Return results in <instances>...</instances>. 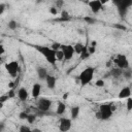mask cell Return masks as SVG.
Wrapping results in <instances>:
<instances>
[{"label":"cell","instance_id":"d6986e66","mask_svg":"<svg viewBox=\"0 0 132 132\" xmlns=\"http://www.w3.org/2000/svg\"><path fill=\"white\" fill-rule=\"evenodd\" d=\"M7 26H8V29H10V30H15L16 28H18V23H16V21H14V20H10L9 22H8V24H7Z\"/></svg>","mask_w":132,"mask_h":132},{"label":"cell","instance_id":"52a82bcc","mask_svg":"<svg viewBox=\"0 0 132 132\" xmlns=\"http://www.w3.org/2000/svg\"><path fill=\"white\" fill-rule=\"evenodd\" d=\"M61 51L63 52L64 58H65V60H67V61L71 60V59L73 58V55L75 54L73 45H70V44H62Z\"/></svg>","mask_w":132,"mask_h":132},{"label":"cell","instance_id":"7bdbcfd3","mask_svg":"<svg viewBox=\"0 0 132 132\" xmlns=\"http://www.w3.org/2000/svg\"><path fill=\"white\" fill-rule=\"evenodd\" d=\"M110 64H111V62H110V61L106 62V66H107V67H110Z\"/></svg>","mask_w":132,"mask_h":132},{"label":"cell","instance_id":"9a60e30c","mask_svg":"<svg viewBox=\"0 0 132 132\" xmlns=\"http://www.w3.org/2000/svg\"><path fill=\"white\" fill-rule=\"evenodd\" d=\"M66 110V104L63 102V101H58V104H57V114H63Z\"/></svg>","mask_w":132,"mask_h":132},{"label":"cell","instance_id":"9c48e42d","mask_svg":"<svg viewBox=\"0 0 132 132\" xmlns=\"http://www.w3.org/2000/svg\"><path fill=\"white\" fill-rule=\"evenodd\" d=\"M88 4H89V7L91 8V11L93 13H98L103 8V4L101 3L100 0H93V1L88 2Z\"/></svg>","mask_w":132,"mask_h":132},{"label":"cell","instance_id":"8992f818","mask_svg":"<svg viewBox=\"0 0 132 132\" xmlns=\"http://www.w3.org/2000/svg\"><path fill=\"white\" fill-rule=\"evenodd\" d=\"M51 106H52V100L51 99L40 98L37 101V107H38V109L41 110V111H43V112L48 111L51 109Z\"/></svg>","mask_w":132,"mask_h":132},{"label":"cell","instance_id":"74e56055","mask_svg":"<svg viewBox=\"0 0 132 132\" xmlns=\"http://www.w3.org/2000/svg\"><path fill=\"white\" fill-rule=\"evenodd\" d=\"M56 4H57V8H59V7L63 4V2H62V1H57V2H56Z\"/></svg>","mask_w":132,"mask_h":132},{"label":"cell","instance_id":"5bb4252c","mask_svg":"<svg viewBox=\"0 0 132 132\" xmlns=\"http://www.w3.org/2000/svg\"><path fill=\"white\" fill-rule=\"evenodd\" d=\"M28 95L29 94H28V91H27L26 88L22 87V88L19 89V91H18V98L21 101H26L28 99Z\"/></svg>","mask_w":132,"mask_h":132},{"label":"cell","instance_id":"ffe728a7","mask_svg":"<svg viewBox=\"0 0 132 132\" xmlns=\"http://www.w3.org/2000/svg\"><path fill=\"white\" fill-rule=\"evenodd\" d=\"M56 59H57L58 62H61V61L65 60V58H64V54H63V52H62L61 50H59V51L56 52Z\"/></svg>","mask_w":132,"mask_h":132},{"label":"cell","instance_id":"836d02e7","mask_svg":"<svg viewBox=\"0 0 132 132\" xmlns=\"http://www.w3.org/2000/svg\"><path fill=\"white\" fill-rule=\"evenodd\" d=\"M5 7H6V5H5L3 2H1V3H0V14H2V13L4 12Z\"/></svg>","mask_w":132,"mask_h":132},{"label":"cell","instance_id":"44dd1931","mask_svg":"<svg viewBox=\"0 0 132 132\" xmlns=\"http://www.w3.org/2000/svg\"><path fill=\"white\" fill-rule=\"evenodd\" d=\"M61 46H62V44H61V43H59V42L57 41V42H53V43H52L51 48H52V50H54L55 52H57V51L61 50Z\"/></svg>","mask_w":132,"mask_h":132},{"label":"cell","instance_id":"d4e9b609","mask_svg":"<svg viewBox=\"0 0 132 132\" xmlns=\"http://www.w3.org/2000/svg\"><path fill=\"white\" fill-rule=\"evenodd\" d=\"M84 20H85V22H87L89 25H93V24H95V22H96V20H95L94 18H92V16H85Z\"/></svg>","mask_w":132,"mask_h":132},{"label":"cell","instance_id":"8fae6325","mask_svg":"<svg viewBox=\"0 0 132 132\" xmlns=\"http://www.w3.org/2000/svg\"><path fill=\"white\" fill-rule=\"evenodd\" d=\"M45 82H46L47 88H48V89H51V90H53V89H55V88H56L57 79H56V77H55L54 75L48 74V75L46 76V78H45Z\"/></svg>","mask_w":132,"mask_h":132},{"label":"cell","instance_id":"e0dca14e","mask_svg":"<svg viewBox=\"0 0 132 132\" xmlns=\"http://www.w3.org/2000/svg\"><path fill=\"white\" fill-rule=\"evenodd\" d=\"M73 47H74V52H75V54H77V55H80V54L84 52V50L86 48V46H85L82 43H79V42L75 43Z\"/></svg>","mask_w":132,"mask_h":132},{"label":"cell","instance_id":"4316f807","mask_svg":"<svg viewBox=\"0 0 132 132\" xmlns=\"http://www.w3.org/2000/svg\"><path fill=\"white\" fill-rule=\"evenodd\" d=\"M31 131L32 130L28 126H25V125H22L20 127V130H19V132H31Z\"/></svg>","mask_w":132,"mask_h":132},{"label":"cell","instance_id":"4fadbf2b","mask_svg":"<svg viewBox=\"0 0 132 132\" xmlns=\"http://www.w3.org/2000/svg\"><path fill=\"white\" fill-rule=\"evenodd\" d=\"M36 72H37V76H38V78H39L40 80H45L46 76L48 75V73H47L46 69H45L44 67H41V66L37 67Z\"/></svg>","mask_w":132,"mask_h":132},{"label":"cell","instance_id":"ba28073f","mask_svg":"<svg viewBox=\"0 0 132 132\" xmlns=\"http://www.w3.org/2000/svg\"><path fill=\"white\" fill-rule=\"evenodd\" d=\"M71 125H72L71 119L62 118V119H60V121H59V130L62 131V132H67V131L70 130Z\"/></svg>","mask_w":132,"mask_h":132},{"label":"cell","instance_id":"8d00e7d4","mask_svg":"<svg viewBox=\"0 0 132 132\" xmlns=\"http://www.w3.org/2000/svg\"><path fill=\"white\" fill-rule=\"evenodd\" d=\"M0 50H1V51H0V54H1V55H3V54H4V52H5L3 44H1V45H0Z\"/></svg>","mask_w":132,"mask_h":132},{"label":"cell","instance_id":"30bf717a","mask_svg":"<svg viewBox=\"0 0 132 132\" xmlns=\"http://www.w3.org/2000/svg\"><path fill=\"white\" fill-rule=\"evenodd\" d=\"M41 93V85L39 82H35L32 86V90H31V95L33 98H38L39 95Z\"/></svg>","mask_w":132,"mask_h":132},{"label":"cell","instance_id":"7402d4cb","mask_svg":"<svg viewBox=\"0 0 132 132\" xmlns=\"http://www.w3.org/2000/svg\"><path fill=\"white\" fill-rule=\"evenodd\" d=\"M79 56H80V59H81V60H85V59H88V58H89L90 54H89V52H88V47H87V46H86V48L84 50V52H82Z\"/></svg>","mask_w":132,"mask_h":132},{"label":"cell","instance_id":"cb8c5ba5","mask_svg":"<svg viewBox=\"0 0 132 132\" xmlns=\"http://www.w3.org/2000/svg\"><path fill=\"white\" fill-rule=\"evenodd\" d=\"M126 107H127V110H128V111L132 110V97H129V98H127Z\"/></svg>","mask_w":132,"mask_h":132},{"label":"cell","instance_id":"f1b7e54d","mask_svg":"<svg viewBox=\"0 0 132 132\" xmlns=\"http://www.w3.org/2000/svg\"><path fill=\"white\" fill-rule=\"evenodd\" d=\"M104 85H105V82H104L103 79H97L96 82H95V86H96V87H99V88L104 87Z\"/></svg>","mask_w":132,"mask_h":132},{"label":"cell","instance_id":"ac0fdd59","mask_svg":"<svg viewBox=\"0 0 132 132\" xmlns=\"http://www.w3.org/2000/svg\"><path fill=\"white\" fill-rule=\"evenodd\" d=\"M110 74H111L112 76H114V77H119V76H121V75L123 74V70L117 67V68H113V69L110 71Z\"/></svg>","mask_w":132,"mask_h":132},{"label":"cell","instance_id":"e575fe53","mask_svg":"<svg viewBox=\"0 0 132 132\" xmlns=\"http://www.w3.org/2000/svg\"><path fill=\"white\" fill-rule=\"evenodd\" d=\"M7 95H8V97H9V99H11V98H13V97L15 96V93H14L12 90H9L8 93H7Z\"/></svg>","mask_w":132,"mask_h":132},{"label":"cell","instance_id":"7c38bea8","mask_svg":"<svg viewBox=\"0 0 132 132\" xmlns=\"http://www.w3.org/2000/svg\"><path fill=\"white\" fill-rule=\"evenodd\" d=\"M118 97H119L120 99H127V98L131 97V89H130L129 87H124V88L120 91Z\"/></svg>","mask_w":132,"mask_h":132},{"label":"cell","instance_id":"5b68a950","mask_svg":"<svg viewBox=\"0 0 132 132\" xmlns=\"http://www.w3.org/2000/svg\"><path fill=\"white\" fill-rule=\"evenodd\" d=\"M5 69L6 71L8 72V74L10 76H16L18 72H19V69H20V66H19V63L18 61H10L8 63L5 64Z\"/></svg>","mask_w":132,"mask_h":132},{"label":"cell","instance_id":"6da1fadb","mask_svg":"<svg viewBox=\"0 0 132 132\" xmlns=\"http://www.w3.org/2000/svg\"><path fill=\"white\" fill-rule=\"evenodd\" d=\"M34 48L39 52L44 59L53 66L56 65L57 63V59H56V52L54 50L51 48V46H45V45H34Z\"/></svg>","mask_w":132,"mask_h":132},{"label":"cell","instance_id":"4dcf8cb0","mask_svg":"<svg viewBox=\"0 0 132 132\" xmlns=\"http://www.w3.org/2000/svg\"><path fill=\"white\" fill-rule=\"evenodd\" d=\"M9 99V97H8V95L7 94H5V95H1L0 96V103H4L6 100H8Z\"/></svg>","mask_w":132,"mask_h":132},{"label":"cell","instance_id":"2e32d148","mask_svg":"<svg viewBox=\"0 0 132 132\" xmlns=\"http://www.w3.org/2000/svg\"><path fill=\"white\" fill-rule=\"evenodd\" d=\"M78 114H79V107H78V106H73V107H71V109H70L71 119H72V120L77 119Z\"/></svg>","mask_w":132,"mask_h":132},{"label":"cell","instance_id":"484cf974","mask_svg":"<svg viewBox=\"0 0 132 132\" xmlns=\"http://www.w3.org/2000/svg\"><path fill=\"white\" fill-rule=\"evenodd\" d=\"M123 75H124V77H126L127 79H129V78H131V76H132V72L130 71V69L123 70Z\"/></svg>","mask_w":132,"mask_h":132},{"label":"cell","instance_id":"f35d334b","mask_svg":"<svg viewBox=\"0 0 132 132\" xmlns=\"http://www.w3.org/2000/svg\"><path fill=\"white\" fill-rule=\"evenodd\" d=\"M68 96H69V93L67 92V93H65V94L63 95V99H64V100H66V99L68 98Z\"/></svg>","mask_w":132,"mask_h":132},{"label":"cell","instance_id":"f546056e","mask_svg":"<svg viewBox=\"0 0 132 132\" xmlns=\"http://www.w3.org/2000/svg\"><path fill=\"white\" fill-rule=\"evenodd\" d=\"M28 114H29V113H27V112H25V111H22V112L19 113V118H20L21 120H27Z\"/></svg>","mask_w":132,"mask_h":132},{"label":"cell","instance_id":"3957f363","mask_svg":"<svg viewBox=\"0 0 132 132\" xmlns=\"http://www.w3.org/2000/svg\"><path fill=\"white\" fill-rule=\"evenodd\" d=\"M113 63L117 65L118 68L122 70H127L129 69V61L125 55L119 54L116 56V59H113Z\"/></svg>","mask_w":132,"mask_h":132},{"label":"cell","instance_id":"1f68e13d","mask_svg":"<svg viewBox=\"0 0 132 132\" xmlns=\"http://www.w3.org/2000/svg\"><path fill=\"white\" fill-rule=\"evenodd\" d=\"M88 52H89L90 55H93V54L96 52V46H91V45H89V46H88Z\"/></svg>","mask_w":132,"mask_h":132},{"label":"cell","instance_id":"83f0119b","mask_svg":"<svg viewBox=\"0 0 132 132\" xmlns=\"http://www.w3.org/2000/svg\"><path fill=\"white\" fill-rule=\"evenodd\" d=\"M48 11H50V13L53 14V15H57V14H58V8H57L56 6H52V7H50Z\"/></svg>","mask_w":132,"mask_h":132},{"label":"cell","instance_id":"603a6c76","mask_svg":"<svg viewBox=\"0 0 132 132\" xmlns=\"http://www.w3.org/2000/svg\"><path fill=\"white\" fill-rule=\"evenodd\" d=\"M35 120H36V116L33 114V113H29V114H28V118H27L26 121H27L29 124H33V123L35 122Z\"/></svg>","mask_w":132,"mask_h":132},{"label":"cell","instance_id":"ab89813d","mask_svg":"<svg viewBox=\"0 0 132 132\" xmlns=\"http://www.w3.org/2000/svg\"><path fill=\"white\" fill-rule=\"evenodd\" d=\"M13 86H14L13 81H9V84H8V88H10V89H11V88H12Z\"/></svg>","mask_w":132,"mask_h":132},{"label":"cell","instance_id":"b9f144b4","mask_svg":"<svg viewBox=\"0 0 132 132\" xmlns=\"http://www.w3.org/2000/svg\"><path fill=\"white\" fill-rule=\"evenodd\" d=\"M33 132H41V130L38 128H35V129H33Z\"/></svg>","mask_w":132,"mask_h":132},{"label":"cell","instance_id":"d6a6232c","mask_svg":"<svg viewBox=\"0 0 132 132\" xmlns=\"http://www.w3.org/2000/svg\"><path fill=\"white\" fill-rule=\"evenodd\" d=\"M61 15H62V19H63V20H68V19H69V14H68V12L65 11V10H63V11L61 12Z\"/></svg>","mask_w":132,"mask_h":132},{"label":"cell","instance_id":"60d3db41","mask_svg":"<svg viewBox=\"0 0 132 132\" xmlns=\"http://www.w3.org/2000/svg\"><path fill=\"white\" fill-rule=\"evenodd\" d=\"M91 46H96V41L95 40H93L92 42H91V44H90Z\"/></svg>","mask_w":132,"mask_h":132},{"label":"cell","instance_id":"277c9868","mask_svg":"<svg viewBox=\"0 0 132 132\" xmlns=\"http://www.w3.org/2000/svg\"><path fill=\"white\" fill-rule=\"evenodd\" d=\"M112 104H101L99 106V113H100V120H108L112 116L113 111L111 109Z\"/></svg>","mask_w":132,"mask_h":132},{"label":"cell","instance_id":"d590c367","mask_svg":"<svg viewBox=\"0 0 132 132\" xmlns=\"http://www.w3.org/2000/svg\"><path fill=\"white\" fill-rule=\"evenodd\" d=\"M114 28L120 29V30H126V27H125V26H122V25H120V24H116V25H114Z\"/></svg>","mask_w":132,"mask_h":132},{"label":"cell","instance_id":"7a4b0ae2","mask_svg":"<svg viewBox=\"0 0 132 132\" xmlns=\"http://www.w3.org/2000/svg\"><path fill=\"white\" fill-rule=\"evenodd\" d=\"M94 68L93 67H87L86 69H84L78 76V79L81 84V86H86L89 82L92 81L93 77H94Z\"/></svg>","mask_w":132,"mask_h":132}]
</instances>
